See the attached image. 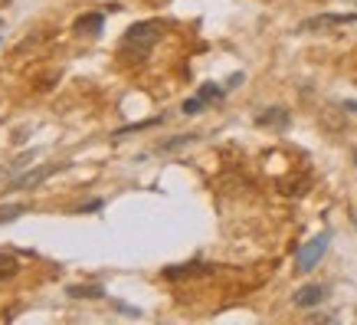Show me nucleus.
<instances>
[{"instance_id":"423d86ee","label":"nucleus","mask_w":357,"mask_h":325,"mask_svg":"<svg viewBox=\"0 0 357 325\" xmlns=\"http://www.w3.org/2000/svg\"><path fill=\"white\" fill-rule=\"evenodd\" d=\"M292 303L298 305V309H314V305H321L325 303V286L308 282V286H302V289L292 296Z\"/></svg>"},{"instance_id":"7ed1b4c3","label":"nucleus","mask_w":357,"mask_h":325,"mask_svg":"<svg viewBox=\"0 0 357 325\" xmlns=\"http://www.w3.org/2000/svg\"><path fill=\"white\" fill-rule=\"evenodd\" d=\"M66 164H43V168H36V171H26V174H20V178H13L10 181V191H26V187H40L50 178V174H56V171H63Z\"/></svg>"},{"instance_id":"ddd939ff","label":"nucleus","mask_w":357,"mask_h":325,"mask_svg":"<svg viewBox=\"0 0 357 325\" xmlns=\"http://www.w3.org/2000/svg\"><path fill=\"white\" fill-rule=\"evenodd\" d=\"M190 141H197V135H177V138L164 141L158 152H177V148H184V145H190Z\"/></svg>"},{"instance_id":"1a4fd4ad","label":"nucleus","mask_w":357,"mask_h":325,"mask_svg":"<svg viewBox=\"0 0 357 325\" xmlns=\"http://www.w3.org/2000/svg\"><path fill=\"white\" fill-rule=\"evenodd\" d=\"M66 293L73 299H105V289L102 286H69Z\"/></svg>"},{"instance_id":"a211bd4d","label":"nucleus","mask_w":357,"mask_h":325,"mask_svg":"<svg viewBox=\"0 0 357 325\" xmlns=\"http://www.w3.org/2000/svg\"><path fill=\"white\" fill-rule=\"evenodd\" d=\"M354 164H357V148H354Z\"/></svg>"},{"instance_id":"dca6fc26","label":"nucleus","mask_w":357,"mask_h":325,"mask_svg":"<svg viewBox=\"0 0 357 325\" xmlns=\"http://www.w3.org/2000/svg\"><path fill=\"white\" fill-rule=\"evenodd\" d=\"M98 207H102V201H89V204H82L79 210H98Z\"/></svg>"},{"instance_id":"aec40b11","label":"nucleus","mask_w":357,"mask_h":325,"mask_svg":"<svg viewBox=\"0 0 357 325\" xmlns=\"http://www.w3.org/2000/svg\"><path fill=\"white\" fill-rule=\"evenodd\" d=\"M0 30H3V23H0Z\"/></svg>"},{"instance_id":"6ab92c4d","label":"nucleus","mask_w":357,"mask_h":325,"mask_svg":"<svg viewBox=\"0 0 357 325\" xmlns=\"http://www.w3.org/2000/svg\"><path fill=\"white\" fill-rule=\"evenodd\" d=\"M354 227H357V214H354Z\"/></svg>"},{"instance_id":"9d476101","label":"nucleus","mask_w":357,"mask_h":325,"mask_svg":"<svg viewBox=\"0 0 357 325\" xmlns=\"http://www.w3.org/2000/svg\"><path fill=\"white\" fill-rule=\"evenodd\" d=\"M20 273V263L13 253H0V280H13Z\"/></svg>"},{"instance_id":"0eeeda50","label":"nucleus","mask_w":357,"mask_h":325,"mask_svg":"<svg viewBox=\"0 0 357 325\" xmlns=\"http://www.w3.org/2000/svg\"><path fill=\"white\" fill-rule=\"evenodd\" d=\"M213 273V266L206 263H181V266H164V280H190V276H204Z\"/></svg>"},{"instance_id":"f8f14e48","label":"nucleus","mask_w":357,"mask_h":325,"mask_svg":"<svg viewBox=\"0 0 357 325\" xmlns=\"http://www.w3.org/2000/svg\"><path fill=\"white\" fill-rule=\"evenodd\" d=\"M26 214V204H7L0 207V224H10V220H17V217Z\"/></svg>"},{"instance_id":"20e7f679","label":"nucleus","mask_w":357,"mask_h":325,"mask_svg":"<svg viewBox=\"0 0 357 325\" xmlns=\"http://www.w3.org/2000/svg\"><path fill=\"white\" fill-rule=\"evenodd\" d=\"M357 13H318V17H308V20L298 27V30H328V27H344V23H354Z\"/></svg>"},{"instance_id":"9b49d317","label":"nucleus","mask_w":357,"mask_h":325,"mask_svg":"<svg viewBox=\"0 0 357 325\" xmlns=\"http://www.w3.org/2000/svg\"><path fill=\"white\" fill-rule=\"evenodd\" d=\"M197 96H200V99H204V102H206V106H210V102H223V96H227V89H223V86H217V82H204Z\"/></svg>"},{"instance_id":"f03ea898","label":"nucleus","mask_w":357,"mask_h":325,"mask_svg":"<svg viewBox=\"0 0 357 325\" xmlns=\"http://www.w3.org/2000/svg\"><path fill=\"white\" fill-rule=\"evenodd\" d=\"M328 243H331V230L318 233V237L308 240L305 247H298V257H295V270H298V273H312L314 266L321 263V257L328 253Z\"/></svg>"},{"instance_id":"4468645a","label":"nucleus","mask_w":357,"mask_h":325,"mask_svg":"<svg viewBox=\"0 0 357 325\" xmlns=\"http://www.w3.org/2000/svg\"><path fill=\"white\" fill-rule=\"evenodd\" d=\"M151 125H161V115H158V119H148V122H135V125H125V129H119V131H115V138H121V135H128V131L151 129Z\"/></svg>"},{"instance_id":"6e6552de","label":"nucleus","mask_w":357,"mask_h":325,"mask_svg":"<svg viewBox=\"0 0 357 325\" xmlns=\"http://www.w3.org/2000/svg\"><path fill=\"white\" fill-rule=\"evenodd\" d=\"M105 27V13H86V17H79L76 20V33L79 36H98Z\"/></svg>"},{"instance_id":"f3484780","label":"nucleus","mask_w":357,"mask_h":325,"mask_svg":"<svg viewBox=\"0 0 357 325\" xmlns=\"http://www.w3.org/2000/svg\"><path fill=\"white\" fill-rule=\"evenodd\" d=\"M344 108L347 112H357V102H344Z\"/></svg>"},{"instance_id":"f257e3e1","label":"nucleus","mask_w":357,"mask_h":325,"mask_svg":"<svg viewBox=\"0 0 357 325\" xmlns=\"http://www.w3.org/2000/svg\"><path fill=\"white\" fill-rule=\"evenodd\" d=\"M164 33H167V23L164 20H141V23H135V27H128V33L121 36V56L131 59V63L148 59L154 46L161 43Z\"/></svg>"},{"instance_id":"2eb2a0df","label":"nucleus","mask_w":357,"mask_h":325,"mask_svg":"<svg viewBox=\"0 0 357 325\" xmlns=\"http://www.w3.org/2000/svg\"><path fill=\"white\" fill-rule=\"evenodd\" d=\"M204 106H206V102H204V99H200V96L187 99V102H184V115H194V112H200V108H204Z\"/></svg>"},{"instance_id":"39448f33","label":"nucleus","mask_w":357,"mask_h":325,"mask_svg":"<svg viewBox=\"0 0 357 325\" xmlns=\"http://www.w3.org/2000/svg\"><path fill=\"white\" fill-rule=\"evenodd\" d=\"M256 125H259V129H275V131H285L289 129V125H292V115H289V112H285V108H266V112H259V115H256Z\"/></svg>"}]
</instances>
